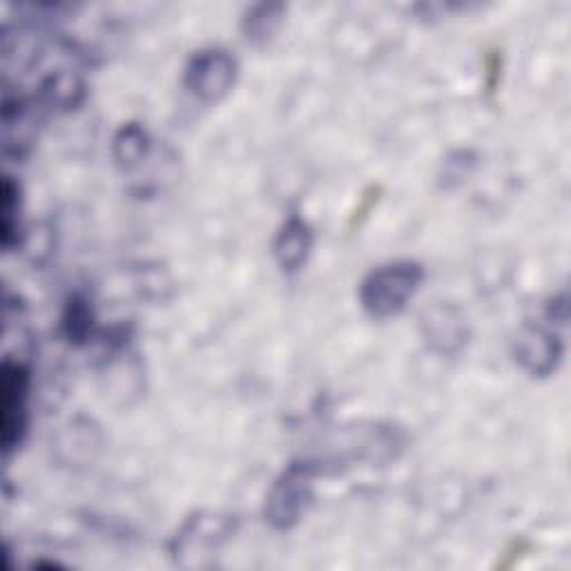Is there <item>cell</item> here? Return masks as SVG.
Instances as JSON below:
<instances>
[{
    "mask_svg": "<svg viewBox=\"0 0 571 571\" xmlns=\"http://www.w3.org/2000/svg\"><path fill=\"white\" fill-rule=\"evenodd\" d=\"M484 68H487V92L493 96L500 85V70H502L500 52H491V56L484 62Z\"/></svg>",
    "mask_w": 571,
    "mask_h": 571,
    "instance_id": "9a60e30c",
    "label": "cell"
},
{
    "mask_svg": "<svg viewBox=\"0 0 571 571\" xmlns=\"http://www.w3.org/2000/svg\"><path fill=\"white\" fill-rule=\"evenodd\" d=\"M424 342L439 355H456L469 340L465 312L454 304H435L420 317Z\"/></svg>",
    "mask_w": 571,
    "mask_h": 571,
    "instance_id": "52a82bcc",
    "label": "cell"
},
{
    "mask_svg": "<svg viewBox=\"0 0 571 571\" xmlns=\"http://www.w3.org/2000/svg\"><path fill=\"white\" fill-rule=\"evenodd\" d=\"M237 529V518L199 512L190 516L170 540V556L181 567H206L208 558L221 549Z\"/></svg>",
    "mask_w": 571,
    "mask_h": 571,
    "instance_id": "3957f363",
    "label": "cell"
},
{
    "mask_svg": "<svg viewBox=\"0 0 571 571\" xmlns=\"http://www.w3.org/2000/svg\"><path fill=\"white\" fill-rule=\"evenodd\" d=\"M62 333H66L68 342L75 346H83L92 340L94 310H92V301L85 295L75 293L68 299L66 310H62Z\"/></svg>",
    "mask_w": 571,
    "mask_h": 571,
    "instance_id": "4fadbf2b",
    "label": "cell"
},
{
    "mask_svg": "<svg viewBox=\"0 0 571 571\" xmlns=\"http://www.w3.org/2000/svg\"><path fill=\"white\" fill-rule=\"evenodd\" d=\"M239 77L237 58L224 47H204L187 58L183 68V88L199 103L224 101Z\"/></svg>",
    "mask_w": 571,
    "mask_h": 571,
    "instance_id": "277c9868",
    "label": "cell"
},
{
    "mask_svg": "<svg viewBox=\"0 0 571 571\" xmlns=\"http://www.w3.org/2000/svg\"><path fill=\"white\" fill-rule=\"evenodd\" d=\"M41 99L56 110H75L85 99V83L70 70L52 72L41 85Z\"/></svg>",
    "mask_w": 571,
    "mask_h": 571,
    "instance_id": "7c38bea8",
    "label": "cell"
},
{
    "mask_svg": "<svg viewBox=\"0 0 571 571\" xmlns=\"http://www.w3.org/2000/svg\"><path fill=\"white\" fill-rule=\"evenodd\" d=\"M150 155V135L137 121L123 123L112 137V159L121 170L139 168Z\"/></svg>",
    "mask_w": 571,
    "mask_h": 571,
    "instance_id": "9c48e42d",
    "label": "cell"
},
{
    "mask_svg": "<svg viewBox=\"0 0 571 571\" xmlns=\"http://www.w3.org/2000/svg\"><path fill=\"white\" fill-rule=\"evenodd\" d=\"M3 204H0V241L5 250H14L23 241V202H21V185L5 174L3 187Z\"/></svg>",
    "mask_w": 571,
    "mask_h": 571,
    "instance_id": "8fae6325",
    "label": "cell"
},
{
    "mask_svg": "<svg viewBox=\"0 0 571 571\" xmlns=\"http://www.w3.org/2000/svg\"><path fill=\"white\" fill-rule=\"evenodd\" d=\"M562 355L564 346L560 338L540 324H523L514 340V359L532 377L553 375Z\"/></svg>",
    "mask_w": 571,
    "mask_h": 571,
    "instance_id": "8992f818",
    "label": "cell"
},
{
    "mask_svg": "<svg viewBox=\"0 0 571 571\" xmlns=\"http://www.w3.org/2000/svg\"><path fill=\"white\" fill-rule=\"evenodd\" d=\"M286 19L284 3H258L245 10L241 19V32L250 45H269L282 30Z\"/></svg>",
    "mask_w": 571,
    "mask_h": 571,
    "instance_id": "30bf717a",
    "label": "cell"
},
{
    "mask_svg": "<svg viewBox=\"0 0 571 571\" xmlns=\"http://www.w3.org/2000/svg\"><path fill=\"white\" fill-rule=\"evenodd\" d=\"M547 317L556 324H564L569 317V304H567V293H560L549 299L547 304Z\"/></svg>",
    "mask_w": 571,
    "mask_h": 571,
    "instance_id": "2e32d148",
    "label": "cell"
},
{
    "mask_svg": "<svg viewBox=\"0 0 571 571\" xmlns=\"http://www.w3.org/2000/svg\"><path fill=\"white\" fill-rule=\"evenodd\" d=\"M377 193H379V187H370L368 193L364 195V202H362V206L355 210V215H353V224L357 221V219H362V217H366L368 215V210L377 204Z\"/></svg>",
    "mask_w": 571,
    "mask_h": 571,
    "instance_id": "e0dca14e",
    "label": "cell"
},
{
    "mask_svg": "<svg viewBox=\"0 0 571 571\" xmlns=\"http://www.w3.org/2000/svg\"><path fill=\"white\" fill-rule=\"evenodd\" d=\"M424 282V266L413 260H398L377 266L359 282L362 310L373 320H391L415 297Z\"/></svg>",
    "mask_w": 571,
    "mask_h": 571,
    "instance_id": "6da1fadb",
    "label": "cell"
},
{
    "mask_svg": "<svg viewBox=\"0 0 571 571\" xmlns=\"http://www.w3.org/2000/svg\"><path fill=\"white\" fill-rule=\"evenodd\" d=\"M478 168V155L473 150H454L439 163L437 185L442 190L460 187Z\"/></svg>",
    "mask_w": 571,
    "mask_h": 571,
    "instance_id": "5bb4252c",
    "label": "cell"
},
{
    "mask_svg": "<svg viewBox=\"0 0 571 571\" xmlns=\"http://www.w3.org/2000/svg\"><path fill=\"white\" fill-rule=\"evenodd\" d=\"M315 245V235L312 228L308 226V221L304 217H299L297 213L288 215L286 221L279 226L275 241H273V255L277 266L286 273V275H295L299 273Z\"/></svg>",
    "mask_w": 571,
    "mask_h": 571,
    "instance_id": "ba28073f",
    "label": "cell"
},
{
    "mask_svg": "<svg viewBox=\"0 0 571 571\" xmlns=\"http://www.w3.org/2000/svg\"><path fill=\"white\" fill-rule=\"evenodd\" d=\"M322 465L317 460H293L271 484L264 502V518L277 532L295 529L312 502L315 480Z\"/></svg>",
    "mask_w": 571,
    "mask_h": 571,
    "instance_id": "7a4b0ae2",
    "label": "cell"
},
{
    "mask_svg": "<svg viewBox=\"0 0 571 571\" xmlns=\"http://www.w3.org/2000/svg\"><path fill=\"white\" fill-rule=\"evenodd\" d=\"M30 382V368L21 359L3 362V375H0V442H3L5 458L21 447L27 433Z\"/></svg>",
    "mask_w": 571,
    "mask_h": 571,
    "instance_id": "5b68a950",
    "label": "cell"
}]
</instances>
